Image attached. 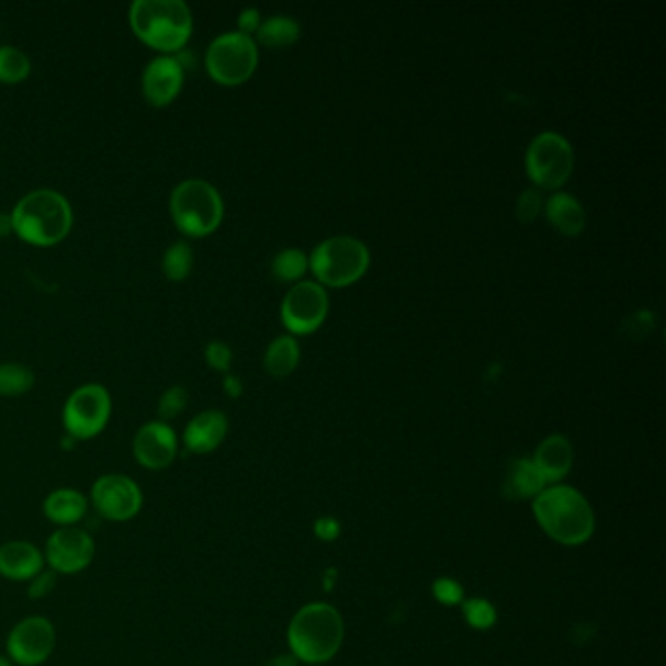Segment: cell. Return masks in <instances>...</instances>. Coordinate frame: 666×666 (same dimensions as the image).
I'll return each instance as SVG.
<instances>
[{
	"instance_id": "1",
	"label": "cell",
	"mask_w": 666,
	"mask_h": 666,
	"mask_svg": "<svg viewBox=\"0 0 666 666\" xmlns=\"http://www.w3.org/2000/svg\"><path fill=\"white\" fill-rule=\"evenodd\" d=\"M10 227L20 239L36 247H54L72 227V207L61 192L37 188L20 197L10 214Z\"/></svg>"
},
{
	"instance_id": "2",
	"label": "cell",
	"mask_w": 666,
	"mask_h": 666,
	"mask_svg": "<svg viewBox=\"0 0 666 666\" xmlns=\"http://www.w3.org/2000/svg\"><path fill=\"white\" fill-rule=\"evenodd\" d=\"M129 26L143 44L172 55L188 44L194 16L184 0H135L129 9Z\"/></svg>"
},
{
	"instance_id": "3",
	"label": "cell",
	"mask_w": 666,
	"mask_h": 666,
	"mask_svg": "<svg viewBox=\"0 0 666 666\" xmlns=\"http://www.w3.org/2000/svg\"><path fill=\"white\" fill-rule=\"evenodd\" d=\"M533 515L545 533L563 545H580L595 532L592 508L578 490L551 487L535 497Z\"/></svg>"
},
{
	"instance_id": "4",
	"label": "cell",
	"mask_w": 666,
	"mask_h": 666,
	"mask_svg": "<svg viewBox=\"0 0 666 666\" xmlns=\"http://www.w3.org/2000/svg\"><path fill=\"white\" fill-rule=\"evenodd\" d=\"M345 635L340 613L329 605L305 606L290 623L287 641L295 658L305 663H325L337 655Z\"/></svg>"
},
{
	"instance_id": "5",
	"label": "cell",
	"mask_w": 666,
	"mask_h": 666,
	"mask_svg": "<svg viewBox=\"0 0 666 666\" xmlns=\"http://www.w3.org/2000/svg\"><path fill=\"white\" fill-rule=\"evenodd\" d=\"M170 217L180 233L188 237H205L222 225L223 197L217 188L202 178L182 180L170 192Z\"/></svg>"
},
{
	"instance_id": "6",
	"label": "cell",
	"mask_w": 666,
	"mask_h": 666,
	"mask_svg": "<svg viewBox=\"0 0 666 666\" xmlns=\"http://www.w3.org/2000/svg\"><path fill=\"white\" fill-rule=\"evenodd\" d=\"M309 267L323 284L347 287L365 274L370 267V250L360 239L338 235L323 240L313 249Z\"/></svg>"
},
{
	"instance_id": "7",
	"label": "cell",
	"mask_w": 666,
	"mask_h": 666,
	"mask_svg": "<svg viewBox=\"0 0 666 666\" xmlns=\"http://www.w3.org/2000/svg\"><path fill=\"white\" fill-rule=\"evenodd\" d=\"M257 42L240 32H225L215 37L205 52V69L215 82L225 87L247 82L257 71Z\"/></svg>"
},
{
	"instance_id": "8",
	"label": "cell",
	"mask_w": 666,
	"mask_h": 666,
	"mask_svg": "<svg viewBox=\"0 0 666 666\" xmlns=\"http://www.w3.org/2000/svg\"><path fill=\"white\" fill-rule=\"evenodd\" d=\"M112 417V397L104 385H80L65 400L63 427L72 440H92L104 432Z\"/></svg>"
},
{
	"instance_id": "9",
	"label": "cell",
	"mask_w": 666,
	"mask_h": 666,
	"mask_svg": "<svg viewBox=\"0 0 666 666\" xmlns=\"http://www.w3.org/2000/svg\"><path fill=\"white\" fill-rule=\"evenodd\" d=\"M575 169V153L571 143L555 132L535 135L526 151L528 177L538 188L555 190L567 182Z\"/></svg>"
},
{
	"instance_id": "10",
	"label": "cell",
	"mask_w": 666,
	"mask_h": 666,
	"mask_svg": "<svg viewBox=\"0 0 666 666\" xmlns=\"http://www.w3.org/2000/svg\"><path fill=\"white\" fill-rule=\"evenodd\" d=\"M89 503L108 522H129L143 510L145 495L137 481L124 473H106L92 483Z\"/></svg>"
},
{
	"instance_id": "11",
	"label": "cell",
	"mask_w": 666,
	"mask_h": 666,
	"mask_svg": "<svg viewBox=\"0 0 666 666\" xmlns=\"http://www.w3.org/2000/svg\"><path fill=\"white\" fill-rule=\"evenodd\" d=\"M45 565L57 575H79L97 557V543L84 528H57L45 543Z\"/></svg>"
},
{
	"instance_id": "12",
	"label": "cell",
	"mask_w": 666,
	"mask_h": 666,
	"mask_svg": "<svg viewBox=\"0 0 666 666\" xmlns=\"http://www.w3.org/2000/svg\"><path fill=\"white\" fill-rule=\"evenodd\" d=\"M57 631L44 616L20 620L7 637V657L12 665L39 666L54 655Z\"/></svg>"
},
{
	"instance_id": "13",
	"label": "cell",
	"mask_w": 666,
	"mask_h": 666,
	"mask_svg": "<svg viewBox=\"0 0 666 666\" xmlns=\"http://www.w3.org/2000/svg\"><path fill=\"white\" fill-rule=\"evenodd\" d=\"M329 313V295L319 282H297L285 294L282 320L294 335H309L319 329Z\"/></svg>"
},
{
	"instance_id": "14",
	"label": "cell",
	"mask_w": 666,
	"mask_h": 666,
	"mask_svg": "<svg viewBox=\"0 0 666 666\" xmlns=\"http://www.w3.org/2000/svg\"><path fill=\"white\" fill-rule=\"evenodd\" d=\"M180 440L169 422L151 420L134 436L135 462L149 471H162L177 462Z\"/></svg>"
},
{
	"instance_id": "15",
	"label": "cell",
	"mask_w": 666,
	"mask_h": 666,
	"mask_svg": "<svg viewBox=\"0 0 666 666\" xmlns=\"http://www.w3.org/2000/svg\"><path fill=\"white\" fill-rule=\"evenodd\" d=\"M184 84V67L172 55H159L145 65L142 72V92L155 108L169 106Z\"/></svg>"
},
{
	"instance_id": "16",
	"label": "cell",
	"mask_w": 666,
	"mask_h": 666,
	"mask_svg": "<svg viewBox=\"0 0 666 666\" xmlns=\"http://www.w3.org/2000/svg\"><path fill=\"white\" fill-rule=\"evenodd\" d=\"M227 432H229V420L225 417V413L215 409L202 410L184 428L182 444L188 452L204 455L217 450Z\"/></svg>"
},
{
	"instance_id": "17",
	"label": "cell",
	"mask_w": 666,
	"mask_h": 666,
	"mask_svg": "<svg viewBox=\"0 0 666 666\" xmlns=\"http://www.w3.org/2000/svg\"><path fill=\"white\" fill-rule=\"evenodd\" d=\"M45 568L44 551L26 540H10L0 545V577L27 583Z\"/></svg>"
},
{
	"instance_id": "18",
	"label": "cell",
	"mask_w": 666,
	"mask_h": 666,
	"mask_svg": "<svg viewBox=\"0 0 666 666\" xmlns=\"http://www.w3.org/2000/svg\"><path fill=\"white\" fill-rule=\"evenodd\" d=\"M89 497H84L80 490L71 487L55 489L45 497L42 510L44 516L54 522L57 528H71L84 520L89 512Z\"/></svg>"
},
{
	"instance_id": "19",
	"label": "cell",
	"mask_w": 666,
	"mask_h": 666,
	"mask_svg": "<svg viewBox=\"0 0 666 666\" xmlns=\"http://www.w3.org/2000/svg\"><path fill=\"white\" fill-rule=\"evenodd\" d=\"M532 462L538 471L542 473L545 483L550 485V483L563 479L571 471L573 448L568 444L565 436H550V438L543 440L542 444L538 445Z\"/></svg>"
},
{
	"instance_id": "20",
	"label": "cell",
	"mask_w": 666,
	"mask_h": 666,
	"mask_svg": "<svg viewBox=\"0 0 666 666\" xmlns=\"http://www.w3.org/2000/svg\"><path fill=\"white\" fill-rule=\"evenodd\" d=\"M545 215L551 225L565 237H578L587 227V212L577 197L567 192H557L548 200Z\"/></svg>"
},
{
	"instance_id": "21",
	"label": "cell",
	"mask_w": 666,
	"mask_h": 666,
	"mask_svg": "<svg viewBox=\"0 0 666 666\" xmlns=\"http://www.w3.org/2000/svg\"><path fill=\"white\" fill-rule=\"evenodd\" d=\"M548 487L542 473L533 465L532 460H512L508 463L507 477L503 485L505 497L512 500L538 497Z\"/></svg>"
},
{
	"instance_id": "22",
	"label": "cell",
	"mask_w": 666,
	"mask_h": 666,
	"mask_svg": "<svg viewBox=\"0 0 666 666\" xmlns=\"http://www.w3.org/2000/svg\"><path fill=\"white\" fill-rule=\"evenodd\" d=\"M300 345L294 337H278L264 354V370L275 380L287 377L300 364Z\"/></svg>"
},
{
	"instance_id": "23",
	"label": "cell",
	"mask_w": 666,
	"mask_h": 666,
	"mask_svg": "<svg viewBox=\"0 0 666 666\" xmlns=\"http://www.w3.org/2000/svg\"><path fill=\"white\" fill-rule=\"evenodd\" d=\"M300 34H302V27L297 24V20L284 16V14L264 20L257 32L258 42L272 49L294 45L300 39Z\"/></svg>"
},
{
	"instance_id": "24",
	"label": "cell",
	"mask_w": 666,
	"mask_h": 666,
	"mask_svg": "<svg viewBox=\"0 0 666 666\" xmlns=\"http://www.w3.org/2000/svg\"><path fill=\"white\" fill-rule=\"evenodd\" d=\"M36 383V375L24 364L4 362L0 364V397L26 395Z\"/></svg>"
},
{
	"instance_id": "25",
	"label": "cell",
	"mask_w": 666,
	"mask_h": 666,
	"mask_svg": "<svg viewBox=\"0 0 666 666\" xmlns=\"http://www.w3.org/2000/svg\"><path fill=\"white\" fill-rule=\"evenodd\" d=\"M32 61L20 47L0 45V82L19 84L30 77Z\"/></svg>"
},
{
	"instance_id": "26",
	"label": "cell",
	"mask_w": 666,
	"mask_h": 666,
	"mask_svg": "<svg viewBox=\"0 0 666 666\" xmlns=\"http://www.w3.org/2000/svg\"><path fill=\"white\" fill-rule=\"evenodd\" d=\"M194 268V252L187 240L172 242L162 257V272L170 282L187 280Z\"/></svg>"
},
{
	"instance_id": "27",
	"label": "cell",
	"mask_w": 666,
	"mask_h": 666,
	"mask_svg": "<svg viewBox=\"0 0 666 666\" xmlns=\"http://www.w3.org/2000/svg\"><path fill=\"white\" fill-rule=\"evenodd\" d=\"M309 268V258L300 249L280 250L272 260V274L282 282L302 280Z\"/></svg>"
},
{
	"instance_id": "28",
	"label": "cell",
	"mask_w": 666,
	"mask_h": 666,
	"mask_svg": "<svg viewBox=\"0 0 666 666\" xmlns=\"http://www.w3.org/2000/svg\"><path fill=\"white\" fill-rule=\"evenodd\" d=\"M188 400H190V395H188L187 387H182V385L169 387L160 395L159 403H157V415H159L160 422H170L180 417L187 410Z\"/></svg>"
},
{
	"instance_id": "29",
	"label": "cell",
	"mask_w": 666,
	"mask_h": 666,
	"mask_svg": "<svg viewBox=\"0 0 666 666\" xmlns=\"http://www.w3.org/2000/svg\"><path fill=\"white\" fill-rule=\"evenodd\" d=\"M463 613L471 628H475V630H487L497 620L495 608L487 600H477V598L467 600L463 605Z\"/></svg>"
},
{
	"instance_id": "30",
	"label": "cell",
	"mask_w": 666,
	"mask_h": 666,
	"mask_svg": "<svg viewBox=\"0 0 666 666\" xmlns=\"http://www.w3.org/2000/svg\"><path fill=\"white\" fill-rule=\"evenodd\" d=\"M543 210L542 194L538 188H526L516 202V215L522 223H532Z\"/></svg>"
},
{
	"instance_id": "31",
	"label": "cell",
	"mask_w": 666,
	"mask_h": 666,
	"mask_svg": "<svg viewBox=\"0 0 666 666\" xmlns=\"http://www.w3.org/2000/svg\"><path fill=\"white\" fill-rule=\"evenodd\" d=\"M57 573H54L52 568H44V571H39L36 577L30 578L27 580L26 592L32 600H42V598H47V596L54 592L55 587H57Z\"/></svg>"
},
{
	"instance_id": "32",
	"label": "cell",
	"mask_w": 666,
	"mask_h": 666,
	"mask_svg": "<svg viewBox=\"0 0 666 666\" xmlns=\"http://www.w3.org/2000/svg\"><path fill=\"white\" fill-rule=\"evenodd\" d=\"M205 362L210 368H214L217 372H229L233 362L232 348L227 347L222 340L210 342L204 350Z\"/></svg>"
},
{
	"instance_id": "33",
	"label": "cell",
	"mask_w": 666,
	"mask_h": 666,
	"mask_svg": "<svg viewBox=\"0 0 666 666\" xmlns=\"http://www.w3.org/2000/svg\"><path fill=\"white\" fill-rule=\"evenodd\" d=\"M434 595L442 605H458L462 602L463 590L452 578H438L434 583Z\"/></svg>"
},
{
	"instance_id": "34",
	"label": "cell",
	"mask_w": 666,
	"mask_h": 666,
	"mask_svg": "<svg viewBox=\"0 0 666 666\" xmlns=\"http://www.w3.org/2000/svg\"><path fill=\"white\" fill-rule=\"evenodd\" d=\"M260 24H262V20H260L258 9H245L240 12L239 20H237V26H239L237 32L252 37V34H257Z\"/></svg>"
},
{
	"instance_id": "35",
	"label": "cell",
	"mask_w": 666,
	"mask_h": 666,
	"mask_svg": "<svg viewBox=\"0 0 666 666\" xmlns=\"http://www.w3.org/2000/svg\"><path fill=\"white\" fill-rule=\"evenodd\" d=\"M315 533L319 535L320 540L332 542L338 533H340V526H338L337 520H332V518H323V520H319L317 526H315Z\"/></svg>"
},
{
	"instance_id": "36",
	"label": "cell",
	"mask_w": 666,
	"mask_h": 666,
	"mask_svg": "<svg viewBox=\"0 0 666 666\" xmlns=\"http://www.w3.org/2000/svg\"><path fill=\"white\" fill-rule=\"evenodd\" d=\"M223 390L225 393L233 397V399H237L242 395V383H240L239 377L237 375H232V373H227L225 375V380H223Z\"/></svg>"
},
{
	"instance_id": "37",
	"label": "cell",
	"mask_w": 666,
	"mask_h": 666,
	"mask_svg": "<svg viewBox=\"0 0 666 666\" xmlns=\"http://www.w3.org/2000/svg\"><path fill=\"white\" fill-rule=\"evenodd\" d=\"M264 666H297V658L292 655H280V657L270 658Z\"/></svg>"
},
{
	"instance_id": "38",
	"label": "cell",
	"mask_w": 666,
	"mask_h": 666,
	"mask_svg": "<svg viewBox=\"0 0 666 666\" xmlns=\"http://www.w3.org/2000/svg\"><path fill=\"white\" fill-rule=\"evenodd\" d=\"M0 666H14V665H12V663H10L9 657H2V655H0Z\"/></svg>"
}]
</instances>
